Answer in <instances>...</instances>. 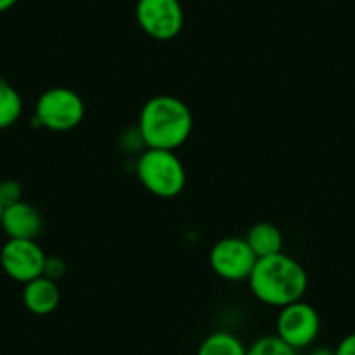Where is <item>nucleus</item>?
<instances>
[{
  "mask_svg": "<svg viewBox=\"0 0 355 355\" xmlns=\"http://www.w3.org/2000/svg\"><path fill=\"white\" fill-rule=\"evenodd\" d=\"M248 282L258 302L282 309L303 300L309 288V275L302 263L284 252H277L256 259Z\"/></svg>",
  "mask_w": 355,
  "mask_h": 355,
  "instance_id": "obj_1",
  "label": "nucleus"
},
{
  "mask_svg": "<svg viewBox=\"0 0 355 355\" xmlns=\"http://www.w3.org/2000/svg\"><path fill=\"white\" fill-rule=\"evenodd\" d=\"M138 131L146 148L174 152L192 136V110L185 101L171 94L153 96L139 112Z\"/></svg>",
  "mask_w": 355,
  "mask_h": 355,
  "instance_id": "obj_2",
  "label": "nucleus"
},
{
  "mask_svg": "<svg viewBox=\"0 0 355 355\" xmlns=\"http://www.w3.org/2000/svg\"><path fill=\"white\" fill-rule=\"evenodd\" d=\"M136 174L146 192L160 199H174L187 185V171L173 150L146 148L136 162Z\"/></svg>",
  "mask_w": 355,
  "mask_h": 355,
  "instance_id": "obj_3",
  "label": "nucleus"
},
{
  "mask_svg": "<svg viewBox=\"0 0 355 355\" xmlns=\"http://www.w3.org/2000/svg\"><path fill=\"white\" fill-rule=\"evenodd\" d=\"M85 105L80 94L68 87H51L44 91L35 105L33 122L54 132H67L80 125Z\"/></svg>",
  "mask_w": 355,
  "mask_h": 355,
  "instance_id": "obj_4",
  "label": "nucleus"
},
{
  "mask_svg": "<svg viewBox=\"0 0 355 355\" xmlns=\"http://www.w3.org/2000/svg\"><path fill=\"white\" fill-rule=\"evenodd\" d=\"M136 21L150 39L167 42L180 35L185 15L180 0H138Z\"/></svg>",
  "mask_w": 355,
  "mask_h": 355,
  "instance_id": "obj_5",
  "label": "nucleus"
},
{
  "mask_svg": "<svg viewBox=\"0 0 355 355\" xmlns=\"http://www.w3.org/2000/svg\"><path fill=\"white\" fill-rule=\"evenodd\" d=\"M277 336L295 350L310 347L320 333L319 312L303 300L279 309Z\"/></svg>",
  "mask_w": 355,
  "mask_h": 355,
  "instance_id": "obj_6",
  "label": "nucleus"
},
{
  "mask_svg": "<svg viewBox=\"0 0 355 355\" xmlns=\"http://www.w3.org/2000/svg\"><path fill=\"white\" fill-rule=\"evenodd\" d=\"M256 254L245 239L225 237L211 248L209 263L214 274L230 282L248 281L256 265Z\"/></svg>",
  "mask_w": 355,
  "mask_h": 355,
  "instance_id": "obj_7",
  "label": "nucleus"
},
{
  "mask_svg": "<svg viewBox=\"0 0 355 355\" xmlns=\"http://www.w3.org/2000/svg\"><path fill=\"white\" fill-rule=\"evenodd\" d=\"M46 256L37 241L8 239L0 249V266L9 279L26 284L42 275Z\"/></svg>",
  "mask_w": 355,
  "mask_h": 355,
  "instance_id": "obj_8",
  "label": "nucleus"
},
{
  "mask_svg": "<svg viewBox=\"0 0 355 355\" xmlns=\"http://www.w3.org/2000/svg\"><path fill=\"white\" fill-rule=\"evenodd\" d=\"M44 227V220L40 211L30 202L19 200L12 206L4 207L0 228L4 230L8 239H28L37 241Z\"/></svg>",
  "mask_w": 355,
  "mask_h": 355,
  "instance_id": "obj_9",
  "label": "nucleus"
},
{
  "mask_svg": "<svg viewBox=\"0 0 355 355\" xmlns=\"http://www.w3.org/2000/svg\"><path fill=\"white\" fill-rule=\"evenodd\" d=\"M61 293L56 281L40 277L26 282L23 288V305L33 315H49L60 306Z\"/></svg>",
  "mask_w": 355,
  "mask_h": 355,
  "instance_id": "obj_10",
  "label": "nucleus"
},
{
  "mask_svg": "<svg viewBox=\"0 0 355 355\" xmlns=\"http://www.w3.org/2000/svg\"><path fill=\"white\" fill-rule=\"evenodd\" d=\"M244 239L256 258H265V256L282 252V244H284L281 230L268 221H259V223L252 225Z\"/></svg>",
  "mask_w": 355,
  "mask_h": 355,
  "instance_id": "obj_11",
  "label": "nucleus"
},
{
  "mask_svg": "<svg viewBox=\"0 0 355 355\" xmlns=\"http://www.w3.org/2000/svg\"><path fill=\"white\" fill-rule=\"evenodd\" d=\"M248 347L241 338L228 331H214L200 343L197 355H245Z\"/></svg>",
  "mask_w": 355,
  "mask_h": 355,
  "instance_id": "obj_12",
  "label": "nucleus"
},
{
  "mask_svg": "<svg viewBox=\"0 0 355 355\" xmlns=\"http://www.w3.org/2000/svg\"><path fill=\"white\" fill-rule=\"evenodd\" d=\"M23 114V100L18 89L0 78V131L12 128Z\"/></svg>",
  "mask_w": 355,
  "mask_h": 355,
  "instance_id": "obj_13",
  "label": "nucleus"
},
{
  "mask_svg": "<svg viewBox=\"0 0 355 355\" xmlns=\"http://www.w3.org/2000/svg\"><path fill=\"white\" fill-rule=\"evenodd\" d=\"M245 355H298V350L284 343L277 334H266L252 341Z\"/></svg>",
  "mask_w": 355,
  "mask_h": 355,
  "instance_id": "obj_14",
  "label": "nucleus"
},
{
  "mask_svg": "<svg viewBox=\"0 0 355 355\" xmlns=\"http://www.w3.org/2000/svg\"><path fill=\"white\" fill-rule=\"evenodd\" d=\"M23 197V189L16 180H4L0 182V204L2 207L12 206V204L19 202Z\"/></svg>",
  "mask_w": 355,
  "mask_h": 355,
  "instance_id": "obj_15",
  "label": "nucleus"
},
{
  "mask_svg": "<svg viewBox=\"0 0 355 355\" xmlns=\"http://www.w3.org/2000/svg\"><path fill=\"white\" fill-rule=\"evenodd\" d=\"M64 274H67V263L60 256H46L42 272L44 277L51 279V281H60Z\"/></svg>",
  "mask_w": 355,
  "mask_h": 355,
  "instance_id": "obj_16",
  "label": "nucleus"
},
{
  "mask_svg": "<svg viewBox=\"0 0 355 355\" xmlns=\"http://www.w3.org/2000/svg\"><path fill=\"white\" fill-rule=\"evenodd\" d=\"M334 354L336 355H355V333L347 334L343 340L338 343V347L334 348Z\"/></svg>",
  "mask_w": 355,
  "mask_h": 355,
  "instance_id": "obj_17",
  "label": "nucleus"
},
{
  "mask_svg": "<svg viewBox=\"0 0 355 355\" xmlns=\"http://www.w3.org/2000/svg\"><path fill=\"white\" fill-rule=\"evenodd\" d=\"M18 4V0H0V15L2 12H8L9 9H12Z\"/></svg>",
  "mask_w": 355,
  "mask_h": 355,
  "instance_id": "obj_18",
  "label": "nucleus"
},
{
  "mask_svg": "<svg viewBox=\"0 0 355 355\" xmlns=\"http://www.w3.org/2000/svg\"><path fill=\"white\" fill-rule=\"evenodd\" d=\"M309 355H336L334 354V348H327V347H317L310 352Z\"/></svg>",
  "mask_w": 355,
  "mask_h": 355,
  "instance_id": "obj_19",
  "label": "nucleus"
},
{
  "mask_svg": "<svg viewBox=\"0 0 355 355\" xmlns=\"http://www.w3.org/2000/svg\"><path fill=\"white\" fill-rule=\"evenodd\" d=\"M2 211H4V207H2V204H0V220H2Z\"/></svg>",
  "mask_w": 355,
  "mask_h": 355,
  "instance_id": "obj_20",
  "label": "nucleus"
}]
</instances>
